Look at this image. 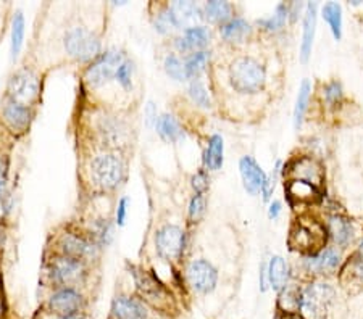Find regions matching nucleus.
I'll return each mask as SVG.
<instances>
[{"label": "nucleus", "mask_w": 363, "mask_h": 319, "mask_svg": "<svg viewBox=\"0 0 363 319\" xmlns=\"http://www.w3.org/2000/svg\"><path fill=\"white\" fill-rule=\"evenodd\" d=\"M335 303V289L328 284H310L301 290L298 315L306 319H325Z\"/></svg>", "instance_id": "obj_1"}, {"label": "nucleus", "mask_w": 363, "mask_h": 319, "mask_svg": "<svg viewBox=\"0 0 363 319\" xmlns=\"http://www.w3.org/2000/svg\"><path fill=\"white\" fill-rule=\"evenodd\" d=\"M230 79L238 92L254 94L265 84V69L254 58L241 57L233 62L230 68Z\"/></svg>", "instance_id": "obj_2"}, {"label": "nucleus", "mask_w": 363, "mask_h": 319, "mask_svg": "<svg viewBox=\"0 0 363 319\" xmlns=\"http://www.w3.org/2000/svg\"><path fill=\"white\" fill-rule=\"evenodd\" d=\"M134 282H136V289L140 297H143L144 303L154 306L155 310L159 311H167L172 308L173 300L172 294L168 292L165 286L150 274V272L139 269V268H131Z\"/></svg>", "instance_id": "obj_3"}, {"label": "nucleus", "mask_w": 363, "mask_h": 319, "mask_svg": "<svg viewBox=\"0 0 363 319\" xmlns=\"http://www.w3.org/2000/svg\"><path fill=\"white\" fill-rule=\"evenodd\" d=\"M126 166L120 156L112 153L97 155L91 161V176L94 182L101 185L102 189L110 190L118 185L125 178Z\"/></svg>", "instance_id": "obj_4"}, {"label": "nucleus", "mask_w": 363, "mask_h": 319, "mask_svg": "<svg viewBox=\"0 0 363 319\" xmlns=\"http://www.w3.org/2000/svg\"><path fill=\"white\" fill-rule=\"evenodd\" d=\"M65 49L76 60L89 62L99 57L101 40L86 28H72L65 34Z\"/></svg>", "instance_id": "obj_5"}, {"label": "nucleus", "mask_w": 363, "mask_h": 319, "mask_svg": "<svg viewBox=\"0 0 363 319\" xmlns=\"http://www.w3.org/2000/svg\"><path fill=\"white\" fill-rule=\"evenodd\" d=\"M123 60L121 52L118 50H108L96 58V62L87 68L84 74V79L89 87H101L110 79L116 76V71L121 66Z\"/></svg>", "instance_id": "obj_6"}, {"label": "nucleus", "mask_w": 363, "mask_h": 319, "mask_svg": "<svg viewBox=\"0 0 363 319\" xmlns=\"http://www.w3.org/2000/svg\"><path fill=\"white\" fill-rule=\"evenodd\" d=\"M186 236L184 231L174 224H165L157 231L155 248L157 253L167 261H177L184 252Z\"/></svg>", "instance_id": "obj_7"}, {"label": "nucleus", "mask_w": 363, "mask_h": 319, "mask_svg": "<svg viewBox=\"0 0 363 319\" xmlns=\"http://www.w3.org/2000/svg\"><path fill=\"white\" fill-rule=\"evenodd\" d=\"M186 277L191 289L201 295L213 292L216 282H218V272H216L215 266L208 263L207 260H194L192 263H189L186 271Z\"/></svg>", "instance_id": "obj_8"}, {"label": "nucleus", "mask_w": 363, "mask_h": 319, "mask_svg": "<svg viewBox=\"0 0 363 319\" xmlns=\"http://www.w3.org/2000/svg\"><path fill=\"white\" fill-rule=\"evenodd\" d=\"M9 95L11 102L29 105L36 100L39 95V79L36 74L29 69H21L15 73L9 83Z\"/></svg>", "instance_id": "obj_9"}, {"label": "nucleus", "mask_w": 363, "mask_h": 319, "mask_svg": "<svg viewBox=\"0 0 363 319\" xmlns=\"http://www.w3.org/2000/svg\"><path fill=\"white\" fill-rule=\"evenodd\" d=\"M86 269L83 261L74 260L72 257H57L52 261V277L57 284L63 287H72L84 279Z\"/></svg>", "instance_id": "obj_10"}, {"label": "nucleus", "mask_w": 363, "mask_h": 319, "mask_svg": "<svg viewBox=\"0 0 363 319\" xmlns=\"http://www.w3.org/2000/svg\"><path fill=\"white\" fill-rule=\"evenodd\" d=\"M84 298L78 290L73 287H62L52 294L49 298V310L52 315L57 316H69L83 313Z\"/></svg>", "instance_id": "obj_11"}, {"label": "nucleus", "mask_w": 363, "mask_h": 319, "mask_svg": "<svg viewBox=\"0 0 363 319\" xmlns=\"http://www.w3.org/2000/svg\"><path fill=\"white\" fill-rule=\"evenodd\" d=\"M239 173H241L244 189L249 194L257 195L262 192L267 181V174L262 170V166L257 163L255 158H252L249 155L242 156L241 161H239Z\"/></svg>", "instance_id": "obj_12"}, {"label": "nucleus", "mask_w": 363, "mask_h": 319, "mask_svg": "<svg viewBox=\"0 0 363 319\" xmlns=\"http://www.w3.org/2000/svg\"><path fill=\"white\" fill-rule=\"evenodd\" d=\"M112 319H152V313L143 300L120 295L112 303Z\"/></svg>", "instance_id": "obj_13"}, {"label": "nucleus", "mask_w": 363, "mask_h": 319, "mask_svg": "<svg viewBox=\"0 0 363 319\" xmlns=\"http://www.w3.org/2000/svg\"><path fill=\"white\" fill-rule=\"evenodd\" d=\"M60 247L67 257H72V258L79 260V261L91 260L97 255V247L94 245L92 242L84 239V237L69 234V232L62 236Z\"/></svg>", "instance_id": "obj_14"}, {"label": "nucleus", "mask_w": 363, "mask_h": 319, "mask_svg": "<svg viewBox=\"0 0 363 319\" xmlns=\"http://www.w3.org/2000/svg\"><path fill=\"white\" fill-rule=\"evenodd\" d=\"M291 174L294 176V179L307 181L317 185V187H320L325 179L323 166L320 165V161L312 158V156H302V158L294 161V165L291 168Z\"/></svg>", "instance_id": "obj_15"}, {"label": "nucleus", "mask_w": 363, "mask_h": 319, "mask_svg": "<svg viewBox=\"0 0 363 319\" xmlns=\"http://www.w3.org/2000/svg\"><path fill=\"white\" fill-rule=\"evenodd\" d=\"M2 116L5 124H7L11 131L23 132L26 131V127L31 123L33 113L26 105H21V103L16 102H9L7 105L4 107Z\"/></svg>", "instance_id": "obj_16"}, {"label": "nucleus", "mask_w": 363, "mask_h": 319, "mask_svg": "<svg viewBox=\"0 0 363 319\" xmlns=\"http://www.w3.org/2000/svg\"><path fill=\"white\" fill-rule=\"evenodd\" d=\"M317 4H308L306 8V18H303V34L301 44V62L307 63L310 54H312V45L317 31Z\"/></svg>", "instance_id": "obj_17"}, {"label": "nucleus", "mask_w": 363, "mask_h": 319, "mask_svg": "<svg viewBox=\"0 0 363 319\" xmlns=\"http://www.w3.org/2000/svg\"><path fill=\"white\" fill-rule=\"evenodd\" d=\"M210 40V31L203 26H194L186 29L183 36L177 39V47L179 52H201Z\"/></svg>", "instance_id": "obj_18"}, {"label": "nucleus", "mask_w": 363, "mask_h": 319, "mask_svg": "<svg viewBox=\"0 0 363 319\" xmlns=\"http://www.w3.org/2000/svg\"><path fill=\"white\" fill-rule=\"evenodd\" d=\"M174 21H177L178 28H194L197 20L201 18L199 16V7L194 2H174L172 7H169Z\"/></svg>", "instance_id": "obj_19"}, {"label": "nucleus", "mask_w": 363, "mask_h": 319, "mask_svg": "<svg viewBox=\"0 0 363 319\" xmlns=\"http://www.w3.org/2000/svg\"><path fill=\"white\" fill-rule=\"evenodd\" d=\"M339 263H341V255H339V252L335 250V248H326V250L307 260V268L315 272H330L335 271Z\"/></svg>", "instance_id": "obj_20"}, {"label": "nucleus", "mask_w": 363, "mask_h": 319, "mask_svg": "<svg viewBox=\"0 0 363 319\" xmlns=\"http://www.w3.org/2000/svg\"><path fill=\"white\" fill-rule=\"evenodd\" d=\"M223 155H225V144L223 137L215 134L210 137L207 150L203 155V165L210 171H218L223 166Z\"/></svg>", "instance_id": "obj_21"}, {"label": "nucleus", "mask_w": 363, "mask_h": 319, "mask_svg": "<svg viewBox=\"0 0 363 319\" xmlns=\"http://www.w3.org/2000/svg\"><path fill=\"white\" fill-rule=\"evenodd\" d=\"M289 269L286 261L281 257H273L268 265V284H270L274 292H281L288 286Z\"/></svg>", "instance_id": "obj_22"}, {"label": "nucleus", "mask_w": 363, "mask_h": 319, "mask_svg": "<svg viewBox=\"0 0 363 319\" xmlns=\"http://www.w3.org/2000/svg\"><path fill=\"white\" fill-rule=\"evenodd\" d=\"M288 195L291 200H297L298 203H310L320 197V190L317 185L310 184L301 179H292L288 184Z\"/></svg>", "instance_id": "obj_23"}, {"label": "nucleus", "mask_w": 363, "mask_h": 319, "mask_svg": "<svg viewBox=\"0 0 363 319\" xmlns=\"http://www.w3.org/2000/svg\"><path fill=\"white\" fill-rule=\"evenodd\" d=\"M157 132H159L160 137L167 142H178L179 139L184 137L183 127H181L179 121L174 118L173 115H162L159 120H157Z\"/></svg>", "instance_id": "obj_24"}, {"label": "nucleus", "mask_w": 363, "mask_h": 319, "mask_svg": "<svg viewBox=\"0 0 363 319\" xmlns=\"http://www.w3.org/2000/svg\"><path fill=\"white\" fill-rule=\"evenodd\" d=\"M289 243L297 250H302V252H308L312 250L313 247H317L320 240H317V234H315L312 228H308V226H303V224H298L296 229H292L291 232V239Z\"/></svg>", "instance_id": "obj_25"}, {"label": "nucleus", "mask_w": 363, "mask_h": 319, "mask_svg": "<svg viewBox=\"0 0 363 319\" xmlns=\"http://www.w3.org/2000/svg\"><path fill=\"white\" fill-rule=\"evenodd\" d=\"M220 33L228 42H244L250 34V25L242 18H233L220 28Z\"/></svg>", "instance_id": "obj_26"}, {"label": "nucleus", "mask_w": 363, "mask_h": 319, "mask_svg": "<svg viewBox=\"0 0 363 319\" xmlns=\"http://www.w3.org/2000/svg\"><path fill=\"white\" fill-rule=\"evenodd\" d=\"M321 15H323L325 21L330 26L333 36L336 40L342 37V8L337 2H328L321 8Z\"/></svg>", "instance_id": "obj_27"}, {"label": "nucleus", "mask_w": 363, "mask_h": 319, "mask_svg": "<svg viewBox=\"0 0 363 319\" xmlns=\"http://www.w3.org/2000/svg\"><path fill=\"white\" fill-rule=\"evenodd\" d=\"M25 40V16L21 11H16L13 20H11V36H10V54L11 60H16L23 47Z\"/></svg>", "instance_id": "obj_28"}, {"label": "nucleus", "mask_w": 363, "mask_h": 319, "mask_svg": "<svg viewBox=\"0 0 363 319\" xmlns=\"http://www.w3.org/2000/svg\"><path fill=\"white\" fill-rule=\"evenodd\" d=\"M205 18L212 23H228L233 20V5L228 2H207L203 7Z\"/></svg>", "instance_id": "obj_29"}, {"label": "nucleus", "mask_w": 363, "mask_h": 319, "mask_svg": "<svg viewBox=\"0 0 363 319\" xmlns=\"http://www.w3.org/2000/svg\"><path fill=\"white\" fill-rule=\"evenodd\" d=\"M310 92H312V84H310L308 79H303L301 83V87H298V94H297V100H296V107H294L296 129H298V127H301L303 123V116H306L308 100H310Z\"/></svg>", "instance_id": "obj_30"}, {"label": "nucleus", "mask_w": 363, "mask_h": 319, "mask_svg": "<svg viewBox=\"0 0 363 319\" xmlns=\"http://www.w3.org/2000/svg\"><path fill=\"white\" fill-rule=\"evenodd\" d=\"M330 231L333 234V239H335V242L339 243V245H345V243H349V240L352 239L354 236L352 224L341 216H333L330 219Z\"/></svg>", "instance_id": "obj_31"}, {"label": "nucleus", "mask_w": 363, "mask_h": 319, "mask_svg": "<svg viewBox=\"0 0 363 319\" xmlns=\"http://www.w3.org/2000/svg\"><path fill=\"white\" fill-rule=\"evenodd\" d=\"M279 308L286 313V316L297 315L301 308V290L284 289L279 295Z\"/></svg>", "instance_id": "obj_32"}, {"label": "nucleus", "mask_w": 363, "mask_h": 319, "mask_svg": "<svg viewBox=\"0 0 363 319\" xmlns=\"http://www.w3.org/2000/svg\"><path fill=\"white\" fill-rule=\"evenodd\" d=\"M208 60H210L208 52H205V50L194 52V54L187 58L184 63L187 79H197L199 74H201L205 69V66H207Z\"/></svg>", "instance_id": "obj_33"}, {"label": "nucleus", "mask_w": 363, "mask_h": 319, "mask_svg": "<svg viewBox=\"0 0 363 319\" xmlns=\"http://www.w3.org/2000/svg\"><path fill=\"white\" fill-rule=\"evenodd\" d=\"M288 15H289V8L288 5L284 4H279L277 10H274V13L270 16V18L263 20V26H265L268 31H278L284 26L286 20H288Z\"/></svg>", "instance_id": "obj_34"}, {"label": "nucleus", "mask_w": 363, "mask_h": 319, "mask_svg": "<svg viewBox=\"0 0 363 319\" xmlns=\"http://www.w3.org/2000/svg\"><path fill=\"white\" fill-rule=\"evenodd\" d=\"M189 97L192 98V102L196 103V105L202 107V108H208L212 105V100H210V95L207 89H205V86L201 83V81H192L191 86H189Z\"/></svg>", "instance_id": "obj_35"}, {"label": "nucleus", "mask_w": 363, "mask_h": 319, "mask_svg": "<svg viewBox=\"0 0 363 319\" xmlns=\"http://www.w3.org/2000/svg\"><path fill=\"white\" fill-rule=\"evenodd\" d=\"M165 71H167L168 76L173 78L174 81L187 79L184 63L181 62L177 55H168L165 58Z\"/></svg>", "instance_id": "obj_36"}, {"label": "nucleus", "mask_w": 363, "mask_h": 319, "mask_svg": "<svg viewBox=\"0 0 363 319\" xmlns=\"http://www.w3.org/2000/svg\"><path fill=\"white\" fill-rule=\"evenodd\" d=\"M177 28H178L177 26V21H174L169 8L165 10V11H162V13L157 16V21H155V29H157V31H160V33H172L173 29H177Z\"/></svg>", "instance_id": "obj_37"}, {"label": "nucleus", "mask_w": 363, "mask_h": 319, "mask_svg": "<svg viewBox=\"0 0 363 319\" xmlns=\"http://www.w3.org/2000/svg\"><path fill=\"white\" fill-rule=\"evenodd\" d=\"M281 166H283V163H281V161H278L277 168H274L273 173L270 174V176H267L265 185H263V189H262V195H263V200H265V202L270 200L273 192H274V187H277V181H278V176H279V173H281Z\"/></svg>", "instance_id": "obj_38"}, {"label": "nucleus", "mask_w": 363, "mask_h": 319, "mask_svg": "<svg viewBox=\"0 0 363 319\" xmlns=\"http://www.w3.org/2000/svg\"><path fill=\"white\" fill-rule=\"evenodd\" d=\"M205 213V197L203 194H197L189 203V218L191 221H199Z\"/></svg>", "instance_id": "obj_39"}, {"label": "nucleus", "mask_w": 363, "mask_h": 319, "mask_svg": "<svg viewBox=\"0 0 363 319\" xmlns=\"http://www.w3.org/2000/svg\"><path fill=\"white\" fill-rule=\"evenodd\" d=\"M116 81L125 87V89H130L133 86V65L130 62H123L121 66L116 71Z\"/></svg>", "instance_id": "obj_40"}, {"label": "nucleus", "mask_w": 363, "mask_h": 319, "mask_svg": "<svg viewBox=\"0 0 363 319\" xmlns=\"http://www.w3.org/2000/svg\"><path fill=\"white\" fill-rule=\"evenodd\" d=\"M325 98L328 103H331V105H336V103L341 102V98H342L341 84L336 83V81H333V83L328 84L325 87Z\"/></svg>", "instance_id": "obj_41"}, {"label": "nucleus", "mask_w": 363, "mask_h": 319, "mask_svg": "<svg viewBox=\"0 0 363 319\" xmlns=\"http://www.w3.org/2000/svg\"><path fill=\"white\" fill-rule=\"evenodd\" d=\"M192 187L196 189L197 194H203L208 187V178L203 171H199L196 176H192Z\"/></svg>", "instance_id": "obj_42"}, {"label": "nucleus", "mask_w": 363, "mask_h": 319, "mask_svg": "<svg viewBox=\"0 0 363 319\" xmlns=\"http://www.w3.org/2000/svg\"><path fill=\"white\" fill-rule=\"evenodd\" d=\"M9 179V158L0 155V195H2Z\"/></svg>", "instance_id": "obj_43"}, {"label": "nucleus", "mask_w": 363, "mask_h": 319, "mask_svg": "<svg viewBox=\"0 0 363 319\" xmlns=\"http://www.w3.org/2000/svg\"><path fill=\"white\" fill-rule=\"evenodd\" d=\"M128 203H130V200H128L126 197H123L118 203V207H116V224L118 226H125V223H126Z\"/></svg>", "instance_id": "obj_44"}, {"label": "nucleus", "mask_w": 363, "mask_h": 319, "mask_svg": "<svg viewBox=\"0 0 363 319\" xmlns=\"http://www.w3.org/2000/svg\"><path fill=\"white\" fill-rule=\"evenodd\" d=\"M281 202L278 200H273L270 203V208H268V216H270V219H278V216L281 214Z\"/></svg>", "instance_id": "obj_45"}, {"label": "nucleus", "mask_w": 363, "mask_h": 319, "mask_svg": "<svg viewBox=\"0 0 363 319\" xmlns=\"http://www.w3.org/2000/svg\"><path fill=\"white\" fill-rule=\"evenodd\" d=\"M352 272H354V276L355 277H359L360 281H363V260L360 258V260H357L355 263H354V266H352Z\"/></svg>", "instance_id": "obj_46"}, {"label": "nucleus", "mask_w": 363, "mask_h": 319, "mask_svg": "<svg viewBox=\"0 0 363 319\" xmlns=\"http://www.w3.org/2000/svg\"><path fill=\"white\" fill-rule=\"evenodd\" d=\"M47 319H89V318H87L84 313H78V315H69V316H57L50 313V316Z\"/></svg>", "instance_id": "obj_47"}, {"label": "nucleus", "mask_w": 363, "mask_h": 319, "mask_svg": "<svg viewBox=\"0 0 363 319\" xmlns=\"http://www.w3.org/2000/svg\"><path fill=\"white\" fill-rule=\"evenodd\" d=\"M284 319H306V318H302L301 315H291V316H286Z\"/></svg>", "instance_id": "obj_48"}, {"label": "nucleus", "mask_w": 363, "mask_h": 319, "mask_svg": "<svg viewBox=\"0 0 363 319\" xmlns=\"http://www.w3.org/2000/svg\"><path fill=\"white\" fill-rule=\"evenodd\" d=\"M359 252H360V255H362V260H363V243L360 245V248H359Z\"/></svg>", "instance_id": "obj_49"}]
</instances>
